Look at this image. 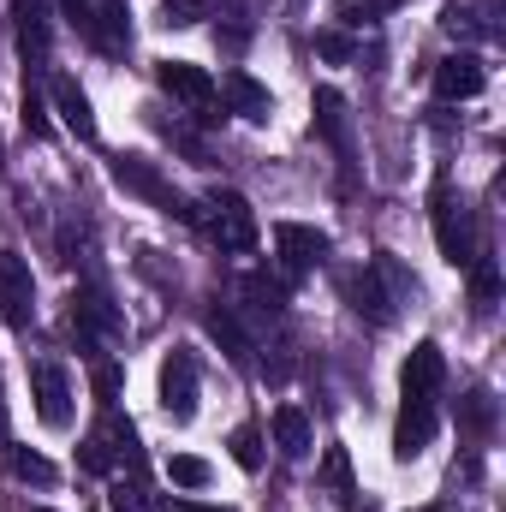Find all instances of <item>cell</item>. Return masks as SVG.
<instances>
[{
  "label": "cell",
  "instance_id": "5",
  "mask_svg": "<svg viewBox=\"0 0 506 512\" xmlns=\"http://www.w3.org/2000/svg\"><path fill=\"white\" fill-rule=\"evenodd\" d=\"M30 399H36V417L48 423V429H66L72 423V376L60 370V364H30Z\"/></svg>",
  "mask_w": 506,
  "mask_h": 512
},
{
  "label": "cell",
  "instance_id": "32",
  "mask_svg": "<svg viewBox=\"0 0 506 512\" xmlns=\"http://www.w3.org/2000/svg\"><path fill=\"white\" fill-rule=\"evenodd\" d=\"M161 512H221V507H203V501H167Z\"/></svg>",
  "mask_w": 506,
  "mask_h": 512
},
{
  "label": "cell",
  "instance_id": "8",
  "mask_svg": "<svg viewBox=\"0 0 506 512\" xmlns=\"http://www.w3.org/2000/svg\"><path fill=\"white\" fill-rule=\"evenodd\" d=\"M274 251H280V268H286V274H310V268L328 256V233L298 227V221H280V227H274Z\"/></svg>",
  "mask_w": 506,
  "mask_h": 512
},
{
  "label": "cell",
  "instance_id": "1",
  "mask_svg": "<svg viewBox=\"0 0 506 512\" xmlns=\"http://www.w3.org/2000/svg\"><path fill=\"white\" fill-rule=\"evenodd\" d=\"M197 227L209 233V245H221L227 256H245L256 245V209L239 197V191H209L203 209H197Z\"/></svg>",
  "mask_w": 506,
  "mask_h": 512
},
{
  "label": "cell",
  "instance_id": "7",
  "mask_svg": "<svg viewBox=\"0 0 506 512\" xmlns=\"http://www.w3.org/2000/svg\"><path fill=\"white\" fill-rule=\"evenodd\" d=\"M161 411H167L173 423H185V417L197 411V358H191V352H173V358L161 364Z\"/></svg>",
  "mask_w": 506,
  "mask_h": 512
},
{
  "label": "cell",
  "instance_id": "20",
  "mask_svg": "<svg viewBox=\"0 0 506 512\" xmlns=\"http://www.w3.org/2000/svg\"><path fill=\"white\" fill-rule=\"evenodd\" d=\"M489 423H495V399H489L483 387H471V393L459 399V429H465V441H483Z\"/></svg>",
  "mask_w": 506,
  "mask_h": 512
},
{
  "label": "cell",
  "instance_id": "6",
  "mask_svg": "<svg viewBox=\"0 0 506 512\" xmlns=\"http://www.w3.org/2000/svg\"><path fill=\"white\" fill-rule=\"evenodd\" d=\"M0 310L12 328H30L36 316V280H30V262L12 251H0Z\"/></svg>",
  "mask_w": 506,
  "mask_h": 512
},
{
  "label": "cell",
  "instance_id": "33",
  "mask_svg": "<svg viewBox=\"0 0 506 512\" xmlns=\"http://www.w3.org/2000/svg\"><path fill=\"white\" fill-rule=\"evenodd\" d=\"M36 512H48V507H36Z\"/></svg>",
  "mask_w": 506,
  "mask_h": 512
},
{
  "label": "cell",
  "instance_id": "2",
  "mask_svg": "<svg viewBox=\"0 0 506 512\" xmlns=\"http://www.w3.org/2000/svg\"><path fill=\"white\" fill-rule=\"evenodd\" d=\"M429 221H435V245L441 256L453 262V268H471L477 262V227H471V209L453 197V185L447 179H435V197H429Z\"/></svg>",
  "mask_w": 506,
  "mask_h": 512
},
{
  "label": "cell",
  "instance_id": "23",
  "mask_svg": "<svg viewBox=\"0 0 506 512\" xmlns=\"http://www.w3.org/2000/svg\"><path fill=\"white\" fill-rule=\"evenodd\" d=\"M393 6H405V0H334V18L340 24H376Z\"/></svg>",
  "mask_w": 506,
  "mask_h": 512
},
{
  "label": "cell",
  "instance_id": "18",
  "mask_svg": "<svg viewBox=\"0 0 506 512\" xmlns=\"http://www.w3.org/2000/svg\"><path fill=\"white\" fill-rule=\"evenodd\" d=\"M274 447H280L286 459H304V453L316 447V429H310V417H304L298 405H280V411H274Z\"/></svg>",
  "mask_w": 506,
  "mask_h": 512
},
{
  "label": "cell",
  "instance_id": "11",
  "mask_svg": "<svg viewBox=\"0 0 506 512\" xmlns=\"http://www.w3.org/2000/svg\"><path fill=\"white\" fill-rule=\"evenodd\" d=\"M155 78H161V90L179 96L185 108H215V78H209L203 66H191V60H161Z\"/></svg>",
  "mask_w": 506,
  "mask_h": 512
},
{
  "label": "cell",
  "instance_id": "12",
  "mask_svg": "<svg viewBox=\"0 0 506 512\" xmlns=\"http://www.w3.org/2000/svg\"><path fill=\"white\" fill-rule=\"evenodd\" d=\"M72 322H78L84 334H102V340H114V334L126 328V316L114 310V298H108L102 286H78V292H72Z\"/></svg>",
  "mask_w": 506,
  "mask_h": 512
},
{
  "label": "cell",
  "instance_id": "22",
  "mask_svg": "<svg viewBox=\"0 0 506 512\" xmlns=\"http://www.w3.org/2000/svg\"><path fill=\"white\" fill-rule=\"evenodd\" d=\"M78 465H84L90 477H108V471H114V441H108V429L84 435V447H78Z\"/></svg>",
  "mask_w": 506,
  "mask_h": 512
},
{
  "label": "cell",
  "instance_id": "14",
  "mask_svg": "<svg viewBox=\"0 0 506 512\" xmlns=\"http://www.w3.org/2000/svg\"><path fill=\"white\" fill-rule=\"evenodd\" d=\"M239 292L251 298V316H262V322H280L286 316V280H274L268 268H251L239 280Z\"/></svg>",
  "mask_w": 506,
  "mask_h": 512
},
{
  "label": "cell",
  "instance_id": "19",
  "mask_svg": "<svg viewBox=\"0 0 506 512\" xmlns=\"http://www.w3.org/2000/svg\"><path fill=\"white\" fill-rule=\"evenodd\" d=\"M316 126H322V137H328L340 155H352V137H346V102H340V90H316Z\"/></svg>",
  "mask_w": 506,
  "mask_h": 512
},
{
  "label": "cell",
  "instance_id": "10",
  "mask_svg": "<svg viewBox=\"0 0 506 512\" xmlns=\"http://www.w3.org/2000/svg\"><path fill=\"white\" fill-rule=\"evenodd\" d=\"M483 84H489V72H483L477 54H447L435 66V96L441 102H471V96H483Z\"/></svg>",
  "mask_w": 506,
  "mask_h": 512
},
{
  "label": "cell",
  "instance_id": "29",
  "mask_svg": "<svg viewBox=\"0 0 506 512\" xmlns=\"http://www.w3.org/2000/svg\"><path fill=\"white\" fill-rule=\"evenodd\" d=\"M322 471H328V483H334L340 495H352V465H346V453H340V447H328V459H322Z\"/></svg>",
  "mask_w": 506,
  "mask_h": 512
},
{
  "label": "cell",
  "instance_id": "30",
  "mask_svg": "<svg viewBox=\"0 0 506 512\" xmlns=\"http://www.w3.org/2000/svg\"><path fill=\"white\" fill-rule=\"evenodd\" d=\"M24 131H48V114H42V96H36V84H24Z\"/></svg>",
  "mask_w": 506,
  "mask_h": 512
},
{
  "label": "cell",
  "instance_id": "15",
  "mask_svg": "<svg viewBox=\"0 0 506 512\" xmlns=\"http://www.w3.org/2000/svg\"><path fill=\"white\" fill-rule=\"evenodd\" d=\"M12 18H18V42H24V54H48V36H54V12H48V0H12Z\"/></svg>",
  "mask_w": 506,
  "mask_h": 512
},
{
  "label": "cell",
  "instance_id": "26",
  "mask_svg": "<svg viewBox=\"0 0 506 512\" xmlns=\"http://www.w3.org/2000/svg\"><path fill=\"white\" fill-rule=\"evenodd\" d=\"M227 447H233V459H239L245 471H256V465H262V441H256L251 423H245V429H233V441H227Z\"/></svg>",
  "mask_w": 506,
  "mask_h": 512
},
{
  "label": "cell",
  "instance_id": "16",
  "mask_svg": "<svg viewBox=\"0 0 506 512\" xmlns=\"http://www.w3.org/2000/svg\"><path fill=\"white\" fill-rule=\"evenodd\" d=\"M215 96H227V108H233L239 120H268V90L256 84L251 72H227Z\"/></svg>",
  "mask_w": 506,
  "mask_h": 512
},
{
  "label": "cell",
  "instance_id": "28",
  "mask_svg": "<svg viewBox=\"0 0 506 512\" xmlns=\"http://www.w3.org/2000/svg\"><path fill=\"white\" fill-rule=\"evenodd\" d=\"M108 507L114 512H149V495H143V483H120V489L108 495Z\"/></svg>",
  "mask_w": 506,
  "mask_h": 512
},
{
  "label": "cell",
  "instance_id": "21",
  "mask_svg": "<svg viewBox=\"0 0 506 512\" xmlns=\"http://www.w3.org/2000/svg\"><path fill=\"white\" fill-rule=\"evenodd\" d=\"M465 274H471V298H477V310H495V298H501V274H495V256L477 251V262H471Z\"/></svg>",
  "mask_w": 506,
  "mask_h": 512
},
{
  "label": "cell",
  "instance_id": "24",
  "mask_svg": "<svg viewBox=\"0 0 506 512\" xmlns=\"http://www.w3.org/2000/svg\"><path fill=\"white\" fill-rule=\"evenodd\" d=\"M12 471H18L24 483H36V489H48V483L60 477V471H54V465H48L42 453H30V447H12Z\"/></svg>",
  "mask_w": 506,
  "mask_h": 512
},
{
  "label": "cell",
  "instance_id": "4",
  "mask_svg": "<svg viewBox=\"0 0 506 512\" xmlns=\"http://www.w3.org/2000/svg\"><path fill=\"white\" fill-rule=\"evenodd\" d=\"M441 382H447L441 346H435V340L411 346V358H405V370H399V399H405V405H435V399H441Z\"/></svg>",
  "mask_w": 506,
  "mask_h": 512
},
{
  "label": "cell",
  "instance_id": "25",
  "mask_svg": "<svg viewBox=\"0 0 506 512\" xmlns=\"http://www.w3.org/2000/svg\"><path fill=\"white\" fill-rule=\"evenodd\" d=\"M167 477H173L179 489H203V483H209V465H203L197 453H173V459H167Z\"/></svg>",
  "mask_w": 506,
  "mask_h": 512
},
{
  "label": "cell",
  "instance_id": "31",
  "mask_svg": "<svg viewBox=\"0 0 506 512\" xmlns=\"http://www.w3.org/2000/svg\"><path fill=\"white\" fill-rule=\"evenodd\" d=\"M316 54H328V60H352V36H340V30H322V36H316Z\"/></svg>",
  "mask_w": 506,
  "mask_h": 512
},
{
  "label": "cell",
  "instance_id": "13",
  "mask_svg": "<svg viewBox=\"0 0 506 512\" xmlns=\"http://www.w3.org/2000/svg\"><path fill=\"white\" fill-rule=\"evenodd\" d=\"M203 328H209V340H215V346H221V352H227V358H233L239 370H251L256 346H251V334L239 328V316H233V310H227L221 298H215V304L203 310Z\"/></svg>",
  "mask_w": 506,
  "mask_h": 512
},
{
  "label": "cell",
  "instance_id": "3",
  "mask_svg": "<svg viewBox=\"0 0 506 512\" xmlns=\"http://www.w3.org/2000/svg\"><path fill=\"white\" fill-rule=\"evenodd\" d=\"M114 179L126 185L131 197H143L149 209H161V215H173V221H197V209L155 173V161H143V155H114Z\"/></svg>",
  "mask_w": 506,
  "mask_h": 512
},
{
  "label": "cell",
  "instance_id": "17",
  "mask_svg": "<svg viewBox=\"0 0 506 512\" xmlns=\"http://www.w3.org/2000/svg\"><path fill=\"white\" fill-rule=\"evenodd\" d=\"M54 108H60V120L78 131L84 143H96V114H90V96H84V90H78V84H72L66 72L54 78Z\"/></svg>",
  "mask_w": 506,
  "mask_h": 512
},
{
  "label": "cell",
  "instance_id": "9",
  "mask_svg": "<svg viewBox=\"0 0 506 512\" xmlns=\"http://www.w3.org/2000/svg\"><path fill=\"white\" fill-rule=\"evenodd\" d=\"M346 304L370 322V328H387L393 316H399V304H393V292L381 286L376 268H358V274H346Z\"/></svg>",
  "mask_w": 506,
  "mask_h": 512
},
{
  "label": "cell",
  "instance_id": "27",
  "mask_svg": "<svg viewBox=\"0 0 506 512\" xmlns=\"http://www.w3.org/2000/svg\"><path fill=\"white\" fill-rule=\"evenodd\" d=\"M209 6H215V0H167L161 18H167V24H197V18H209Z\"/></svg>",
  "mask_w": 506,
  "mask_h": 512
}]
</instances>
